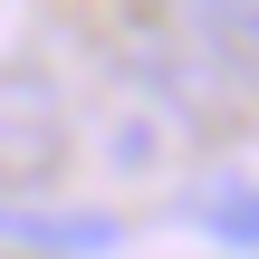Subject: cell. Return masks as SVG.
Wrapping results in <instances>:
<instances>
[{
    "instance_id": "cell-1",
    "label": "cell",
    "mask_w": 259,
    "mask_h": 259,
    "mask_svg": "<svg viewBox=\"0 0 259 259\" xmlns=\"http://www.w3.org/2000/svg\"><path fill=\"white\" fill-rule=\"evenodd\" d=\"M67 163V115H58V87L38 67H0V183H38Z\"/></svg>"
},
{
    "instance_id": "cell-2",
    "label": "cell",
    "mask_w": 259,
    "mask_h": 259,
    "mask_svg": "<svg viewBox=\"0 0 259 259\" xmlns=\"http://www.w3.org/2000/svg\"><path fill=\"white\" fill-rule=\"evenodd\" d=\"M183 38L202 48L211 77H250L259 87V0H211V10H192Z\"/></svg>"
},
{
    "instance_id": "cell-3",
    "label": "cell",
    "mask_w": 259,
    "mask_h": 259,
    "mask_svg": "<svg viewBox=\"0 0 259 259\" xmlns=\"http://www.w3.org/2000/svg\"><path fill=\"white\" fill-rule=\"evenodd\" d=\"M211 240H231V250H259V183L211 202Z\"/></svg>"
},
{
    "instance_id": "cell-4",
    "label": "cell",
    "mask_w": 259,
    "mask_h": 259,
    "mask_svg": "<svg viewBox=\"0 0 259 259\" xmlns=\"http://www.w3.org/2000/svg\"><path fill=\"white\" fill-rule=\"evenodd\" d=\"M115 163H135V173L163 163V115H125V125H115Z\"/></svg>"
},
{
    "instance_id": "cell-5",
    "label": "cell",
    "mask_w": 259,
    "mask_h": 259,
    "mask_svg": "<svg viewBox=\"0 0 259 259\" xmlns=\"http://www.w3.org/2000/svg\"><path fill=\"white\" fill-rule=\"evenodd\" d=\"M0 231H10V211H0Z\"/></svg>"
},
{
    "instance_id": "cell-6",
    "label": "cell",
    "mask_w": 259,
    "mask_h": 259,
    "mask_svg": "<svg viewBox=\"0 0 259 259\" xmlns=\"http://www.w3.org/2000/svg\"><path fill=\"white\" fill-rule=\"evenodd\" d=\"M0 259H10V250H0Z\"/></svg>"
}]
</instances>
